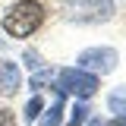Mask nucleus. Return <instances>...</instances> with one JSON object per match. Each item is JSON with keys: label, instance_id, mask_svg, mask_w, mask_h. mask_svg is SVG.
I'll return each instance as SVG.
<instances>
[{"label": "nucleus", "instance_id": "1", "mask_svg": "<svg viewBox=\"0 0 126 126\" xmlns=\"http://www.w3.org/2000/svg\"><path fill=\"white\" fill-rule=\"evenodd\" d=\"M44 19H47V6L41 0H16L3 16V32L10 38H32L44 25Z\"/></svg>", "mask_w": 126, "mask_h": 126}, {"label": "nucleus", "instance_id": "2", "mask_svg": "<svg viewBox=\"0 0 126 126\" xmlns=\"http://www.w3.org/2000/svg\"><path fill=\"white\" fill-rule=\"evenodd\" d=\"M98 88H101V79L92 76V73H85V69H79V66H66V69L57 73V92L60 94H73L79 101H85Z\"/></svg>", "mask_w": 126, "mask_h": 126}, {"label": "nucleus", "instance_id": "3", "mask_svg": "<svg viewBox=\"0 0 126 126\" xmlns=\"http://www.w3.org/2000/svg\"><path fill=\"white\" fill-rule=\"evenodd\" d=\"M79 69H85V73H92V76H107L117 69V63H120V54L113 50V47H88V50H82L76 57Z\"/></svg>", "mask_w": 126, "mask_h": 126}, {"label": "nucleus", "instance_id": "4", "mask_svg": "<svg viewBox=\"0 0 126 126\" xmlns=\"http://www.w3.org/2000/svg\"><path fill=\"white\" fill-rule=\"evenodd\" d=\"M66 16L76 22H104L113 16V3L110 0H73L66 6Z\"/></svg>", "mask_w": 126, "mask_h": 126}, {"label": "nucleus", "instance_id": "5", "mask_svg": "<svg viewBox=\"0 0 126 126\" xmlns=\"http://www.w3.org/2000/svg\"><path fill=\"white\" fill-rule=\"evenodd\" d=\"M22 88V69L13 60H0V94L3 98H13Z\"/></svg>", "mask_w": 126, "mask_h": 126}, {"label": "nucleus", "instance_id": "6", "mask_svg": "<svg viewBox=\"0 0 126 126\" xmlns=\"http://www.w3.org/2000/svg\"><path fill=\"white\" fill-rule=\"evenodd\" d=\"M63 98H66V94H60V92H57L54 104L44 110V117H41L35 126H60V117H63Z\"/></svg>", "mask_w": 126, "mask_h": 126}, {"label": "nucleus", "instance_id": "7", "mask_svg": "<svg viewBox=\"0 0 126 126\" xmlns=\"http://www.w3.org/2000/svg\"><path fill=\"white\" fill-rule=\"evenodd\" d=\"M107 107H110V113H117V117H126V85H120V88H113V92H110Z\"/></svg>", "mask_w": 126, "mask_h": 126}, {"label": "nucleus", "instance_id": "8", "mask_svg": "<svg viewBox=\"0 0 126 126\" xmlns=\"http://www.w3.org/2000/svg\"><path fill=\"white\" fill-rule=\"evenodd\" d=\"M41 110H44V98H41V94H32L29 101H25V107H22L25 123H35V120L41 117Z\"/></svg>", "mask_w": 126, "mask_h": 126}, {"label": "nucleus", "instance_id": "9", "mask_svg": "<svg viewBox=\"0 0 126 126\" xmlns=\"http://www.w3.org/2000/svg\"><path fill=\"white\" fill-rule=\"evenodd\" d=\"M85 120H88V107H85V104H73L66 126H85Z\"/></svg>", "mask_w": 126, "mask_h": 126}, {"label": "nucleus", "instance_id": "10", "mask_svg": "<svg viewBox=\"0 0 126 126\" xmlns=\"http://www.w3.org/2000/svg\"><path fill=\"white\" fill-rule=\"evenodd\" d=\"M50 79H54V73H50V69H41V73H35V76H32L29 88H32V92H41V88H44Z\"/></svg>", "mask_w": 126, "mask_h": 126}, {"label": "nucleus", "instance_id": "11", "mask_svg": "<svg viewBox=\"0 0 126 126\" xmlns=\"http://www.w3.org/2000/svg\"><path fill=\"white\" fill-rule=\"evenodd\" d=\"M0 126H16V113L10 107H0Z\"/></svg>", "mask_w": 126, "mask_h": 126}, {"label": "nucleus", "instance_id": "12", "mask_svg": "<svg viewBox=\"0 0 126 126\" xmlns=\"http://www.w3.org/2000/svg\"><path fill=\"white\" fill-rule=\"evenodd\" d=\"M25 66H29V69H41V57H38L35 50H25Z\"/></svg>", "mask_w": 126, "mask_h": 126}, {"label": "nucleus", "instance_id": "13", "mask_svg": "<svg viewBox=\"0 0 126 126\" xmlns=\"http://www.w3.org/2000/svg\"><path fill=\"white\" fill-rule=\"evenodd\" d=\"M85 126H107V120H101V117H92V120H85Z\"/></svg>", "mask_w": 126, "mask_h": 126}, {"label": "nucleus", "instance_id": "14", "mask_svg": "<svg viewBox=\"0 0 126 126\" xmlns=\"http://www.w3.org/2000/svg\"><path fill=\"white\" fill-rule=\"evenodd\" d=\"M107 126H126V117H113V120H110Z\"/></svg>", "mask_w": 126, "mask_h": 126}]
</instances>
